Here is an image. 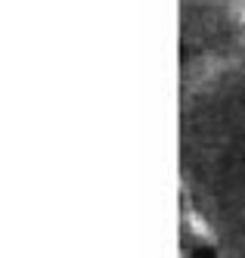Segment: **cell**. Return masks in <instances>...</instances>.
<instances>
[{"mask_svg": "<svg viewBox=\"0 0 245 258\" xmlns=\"http://www.w3.org/2000/svg\"><path fill=\"white\" fill-rule=\"evenodd\" d=\"M190 224H193V230H196V233H202L205 239H211V230L205 227V221H202L199 215H193V212H190Z\"/></svg>", "mask_w": 245, "mask_h": 258, "instance_id": "cell-1", "label": "cell"}]
</instances>
